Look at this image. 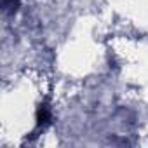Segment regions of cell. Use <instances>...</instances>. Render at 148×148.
Segmentation results:
<instances>
[{
	"label": "cell",
	"mask_w": 148,
	"mask_h": 148,
	"mask_svg": "<svg viewBox=\"0 0 148 148\" xmlns=\"http://www.w3.org/2000/svg\"><path fill=\"white\" fill-rule=\"evenodd\" d=\"M49 122H51V108L47 103H42L37 110V127L44 129L49 125Z\"/></svg>",
	"instance_id": "cell-1"
},
{
	"label": "cell",
	"mask_w": 148,
	"mask_h": 148,
	"mask_svg": "<svg viewBox=\"0 0 148 148\" xmlns=\"http://www.w3.org/2000/svg\"><path fill=\"white\" fill-rule=\"evenodd\" d=\"M2 2H4V11L5 12H16L21 0H2Z\"/></svg>",
	"instance_id": "cell-2"
}]
</instances>
